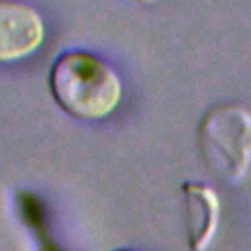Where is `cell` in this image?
<instances>
[{
    "instance_id": "6da1fadb",
    "label": "cell",
    "mask_w": 251,
    "mask_h": 251,
    "mask_svg": "<svg viewBox=\"0 0 251 251\" xmlns=\"http://www.w3.org/2000/svg\"><path fill=\"white\" fill-rule=\"evenodd\" d=\"M49 90L63 112L78 120H104L124 96L118 71L100 55L84 49L61 53L49 69Z\"/></svg>"
},
{
    "instance_id": "7a4b0ae2",
    "label": "cell",
    "mask_w": 251,
    "mask_h": 251,
    "mask_svg": "<svg viewBox=\"0 0 251 251\" xmlns=\"http://www.w3.org/2000/svg\"><path fill=\"white\" fill-rule=\"evenodd\" d=\"M198 149L214 176L241 182L251 167V110L237 102L208 108L198 124Z\"/></svg>"
},
{
    "instance_id": "3957f363",
    "label": "cell",
    "mask_w": 251,
    "mask_h": 251,
    "mask_svg": "<svg viewBox=\"0 0 251 251\" xmlns=\"http://www.w3.org/2000/svg\"><path fill=\"white\" fill-rule=\"evenodd\" d=\"M45 41L41 12L25 0H0V65L37 53Z\"/></svg>"
},
{
    "instance_id": "277c9868",
    "label": "cell",
    "mask_w": 251,
    "mask_h": 251,
    "mask_svg": "<svg viewBox=\"0 0 251 251\" xmlns=\"http://www.w3.org/2000/svg\"><path fill=\"white\" fill-rule=\"evenodd\" d=\"M180 190L186 202L188 247L190 251H206L220 226V196L208 182L202 180H186Z\"/></svg>"
},
{
    "instance_id": "5b68a950",
    "label": "cell",
    "mask_w": 251,
    "mask_h": 251,
    "mask_svg": "<svg viewBox=\"0 0 251 251\" xmlns=\"http://www.w3.org/2000/svg\"><path fill=\"white\" fill-rule=\"evenodd\" d=\"M127 2H137V4H155L157 0H127Z\"/></svg>"
},
{
    "instance_id": "8992f818",
    "label": "cell",
    "mask_w": 251,
    "mask_h": 251,
    "mask_svg": "<svg viewBox=\"0 0 251 251\" xmlns=\"http://www.w3.org/2000/svg\"><path fill=\"white\" fill-rule=\"evenodd\" d=\"M120 251H129V249H120Z\"/></svg>"
}]
</instances>
